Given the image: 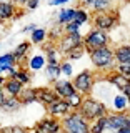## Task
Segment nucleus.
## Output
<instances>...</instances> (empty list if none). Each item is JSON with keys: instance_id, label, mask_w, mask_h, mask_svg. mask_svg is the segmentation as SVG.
Here are the masks:
<instances>
[{"instance_id": "f257e3e1", "label": "nucleus", "mask_w": 130, "mask_h": 133, "mask_svg": "<svg viewBox=\"0 0 130 133\" xmlns=\"http://www.w3.org/2000/svg\"><path fill=\"white\" fill-rule=\"evenodd\" d=\"M90 55V62L94 65L95 70L98 72H110L114 70L115 66V58H114V48L110 45H103V47H98V48H94L89 52Z\"/></svg>"}, {"instance_id": "f03ea898", "label": "nucleus", "mask_w": 130, "mask_h": 133, "mask_svg": "<svg viewBox=\"0 0 130 133\" xmlns=\"http://www.w3.org/2000/svg\"><path fill=\"white\" fill-rule=\"evenodd\" d=\"M108 107L105 102H102V100L92 97V95H87V97H83L80 107H78V113H80L83 118H87L89 122L95 118H100V116H105L108 113Z\"/></svg>"}, {"instance_id": "7ed1b4c3", "label": "nucleus", "mask_w": 130, "mask_h": 133, "mask_svg": "<svg viewBox=\"0 0 130 133\" xmlns=\"http://www.w3.org/2000/svg\"><path fill=\"white\" fill-rule=\"evenodd\" d=\"M60 125L65 133H89L90 122L83 118L78 110H72L60 120Z\"/></svg>"}, {"instance_id": "20e7f679", "label": "nucleus", "mask_w": 130, "mask_h": 133, "mask_svg": "<svg viewBox=\"0 0 130 133\" xmlns=\"http://www.w3.org/2000/svg\"><path fill=\"white\" fill-rule=\"evenodd\" d=\"M72 83H73L75 91H78L80 95H83V97L92 95L94 88H95V72H92V70H82L80 73L73 75Z\"/></svg>"}, {"instance_id": "39448f33", "label": "nucleus", "mask_w": 130, "mask_h": 133, "mask_svg": "<svg viewBox=\"0 0 130 133\" xmlns=\"http://www.w3.org/2000/svg\"><path fill=\"white\" fill-rule=\"evenodd\" d=\"M107 131H117L120 128H130V111H108L105 115Z\"/></svg>"}, {"instance_id": "423d86ee", "label": "nucleus", "mask_w": 130, "mask_h": 133, "mask_svg": "<svg viewBox=\"0 0 130 133\" xmlns=\"http://www.w3.org/2000/svg\"><path fill=\"white\" fill-rule=\"evenodd\" d=\"M110 43V37H108L107 32L103 30H90L83 37V47H85V52H90L94 48H98V47H103V45H108Z\"/></svg>"}, {"instance_id": "0eeeda50", "label": "nucleus", "mask_w": 130, "mask_h": 133, "mask_svg": "<svg viewBox=\"0 0 130 133\" xmlns=\"http://www.w3.org/2000/svg\"><path fill=\"white\" fill-rule=\"evenodd\" d=\"M117 20H119V15L115 12H98L94 17V28L108 32L110 28L115 27Z\"/></svg>"}, {"instance_id": "6e6552de", "label": "nucleus", "mask_w": 130, "mask_h": 133, "mask_svg": "<svg viewBox=\"0 0 130 133\" xmlns=\"http://www.w3.org/2000/svg\"><path fill=\"white\" fill-rule=\"evenodd\" d=\"M57 42H58V45H57L58 52H60V55H64L70 48L77 47V45H83V35L80 32H77V33H72V35H64Z\"/></svg>"}, {"instance_id": "1a4fd4ad", "label": "nucleus", "mask_w": 130, "mask_h": 133, "mask_svg": "<svg viewBox=\"0 0 130 133\" xmlns=\"http://www.w3.org/2000/svg\"><path fill=\"white\" fill-rule=\"evenodd\" d=\"M47 110H48V115L53 116V118H64L69 111H72V108H70L69 102L65 98H57L55 102H52L47 107Z\"/></svg>"}, {"instance_id": "9d476101", "label": "nucleus", "mask_w": 130, "mask_h": 133, "mask_svg": "<svg viewBox=\"0 0 130 133\" xmlns=\"http://www.w3.org/2000/svg\"><path fill=\"white\" fill-rule=\"evenodd\" d=\"M52 88L57 93L58 98H69L70 95L75 91L73 83H72V80H69V78H57V80L53 82Z\"/></svg>"}, {"instance_id": "9b49d317", "label": "nucleus", "mask_w": 130, "mask_h": 133, "mask_svg": "<svg viewBox=\"0 0 130 133\" xmlns=\"http://www.w3.org/2000/svg\"><path fill=\"white\" fill-rule=\"evenodd\" d=\"M35 128L40 133H60L62 131V125L58 118L53 116H47V118H42L39 123L35 125Z\"/></svg>"}, {"instance_id": "f8f14e48", "label": "nucleus", "mask_w": 130, "mask_h": 133, "mask_svg": "<svg viewBox=\"0 0 130 133\" xmlns=\"http://www.w3.org/2000/svg\"><path fill=\"white\" fill-rule=\"evenodd\" d=\"M105 80L110 83L115 90H119V91H122L127 85H130V78L125 77V75H122V73H119L117 70H110V72H107L105 73Z\"/></svg>"}, {"instance_id": "ddd939ff", "label": "nucleus", "mask_w": 130, "mask_h": 133, "mask_svg": "<svg viewBox=\"0 0 130 133\" xmlns=\"http://www.w3.org/2000/svg\"><path fill=\"white\" fill-rule=\"evenodd\" d=\"M58 97L53 91V88H48V87H40L37 88V102H40L42 105H50L52 102H55Z\"/></svg>"}, {"instance_id": "4468645a", "label": "nucleus", "mask_w": 130, "mask_h": 133, "mask_svg": "<svg viewBox=\"0 0 130 133\" xmlns=\"http://www.w3.org/2000/svg\"><path fill=\"white\" fill-rule=\"evenodd\" d=\"M2 88H3V91H5L7 97H18L20 91L23 90V85L20 82H17L15 78H5Z\"/></svg>"}, {"instance_id": "2eb2a0df", "label": "nucleus", "mask_w": 130, "mask_h": 133, "mask_svg": "<svg viewBox=\"0 0 130 133\" xmlns=\"http://www.w3.org/2000/svg\"><path fill=\"white\" fill-rule=\"evenodd\" d=\"M115 63H130V43L120 45L114 50Z\"/></svg>"}, {"instance_id": "dca6fc26", "label": "nucleus", "mask_w": 130, "mask_h": 133, "mask_svg": "<svg viewBox=\"0 0 130 133\" xmlns=\"http://www.w3.org/2000/svg\"><path fill=\"white\" fill-rule=\"evenodd\" d=\"M30 47H32L30 42H22V43L17 45V48L14 50V52H12V55H14L15 62H17V65H20V63H22V62L25 60L27 53L30 52Z\"/></svg>"}, {"instance_id": "f3484780", "label": "nucleus", "mask_w": 130, "mask_h": 133, "mask_svg": "<svg viewBox=\"0 0 130 133\" xmlns=\"http://www.w3.org/2000/svg\"><path fill=\"white\" fill-rule=\"evenodd\" d=\"M27 65H28V70H30V72H40V70L44 68L45 65H47V60H45V55H42V53H37V55H32L30 58H28Z\"/></svg>"}, {"instance_id": "a211bd4d", "label": "nucleus", "mask_w": 130, "mask_h": 133, "mask_svg": "<svg viewBox=\"0 0 130 133\" xmlns=\"http://www.w3.org/2000/svg\"><path fill=\"white\" fill-rule=\"evenodd\" d=\"M18 102L22 105H30V103H35L37 102V88H27L23 87V90L20 91L18 97Z\"/></svg>"}, {"instance_id": "6ab92c4d", "label": "nucleus", "mask_w": 130, "mask_h": 133, "mask_svg": "<svg viewBox=\"0 0 130 133\" xmlns=\"http://www.w3.org/2000/svg\"><path fill=\"white\" fill-rule=\"evenodd\" d=\"M15 17V5L12 2H0V23Z\"/></svg>"}, {"instance_id": "aec40b11", "label": "nucleus", "mask_w": 130, "mask_h": 133, "mask_svg": "<svg viewBox=\"0 0 130 133\" xmlns=\"http://www.w3.org/2000/svg\"><path fill=\"white\" fill-rule=\"evenodd\" d=\"M44 50H45V60H47V63H60L62 62L60 60V52H58V48L53 43L45 45Z\"/></svg>"}, {"instance_id": "412c9836", "label": "nucleus", "mask_w": 130, "mask_h": 133, "mask_svg": "<svg viewBox=\"0 0 130 133\" xmlns=\"http://www.w3.org/2000/svg\"><path fill=\"white\" fill-rule=\"evenodd\" d=\"M112 110L114 111H127L128 110V100L122 93H115L112 97Z\"/></svg>"}, {"instance_id": "4be33fe9", "label": "nucleus", "mask_w": 130, "mask_h": 133, "mask_svg": "<svg viewBox=\"0 0 130 133\" xmlns=\"http://www.w3.org/2000/svg\"><path fill=\"white\" fill-rule=\"evenodd\" d=\"M73 17H75V8H62L57 15V25L64 27L65 23L73 22Z\"/></svg>"}, {"instance_id": "5701e85b", "label": "nucleus", "mask_w": 130, "mask_h": 133, "mask_svg": "<svg viewBox=\"0 0 130 133\" xmlns=\"http://www.w3.org/2000/svg\"><path fill=\"white\" fill-rule=\"evenodd\" d=\"M20 107H22V103L18 102L17 97H5L3 103L0 105V110H3V111H17Z\"/></svg>"}, {"instance_id": "b1692460", "label": "nucleus", "mask_w": 130, "mask_h": 133, "mask_svg": "<svg viewBox=\"0 0 130 133\" xmlns=\"http://www.w3.org/2000/svg\"><path fill=\"white\" fill-rule=\"evenodd\" d=\"M107 131V123H105V116H100L90 122L89 133H105Z\"/></svg>"}, {"instance_id": "393cba45", "label": "nucleus", "mask_w": 130, "mask_h": 133, "mask_svg": "<svg viewBox=\"0 0 130 133\" xmlns=\"http://www.w3.org/2000/svg\"><path fill=\"white\" fill-rule=\"evenodd\" d=\"M30 43L35 45H44V42L47 40V30L45 28H33L30 32Z\"/></svg>"}, {"instance_id": "a878e982", "label": "nucleus", "mask_w": 130, "mask_h": 133, "mask_svg": "<svg viewBox=\"0 0 130 133\" xmlns=\"http://www.w3.org/2000/svg\"><path fill=\"white\" fill-rule=\"evenodd\" d=\"M83 53H85V47H83V45H77V47L70 48L67 53H64V60H69V62L78 60V58L83 57Z\"/></svg>"}, {"instance_id": "bb28decb", "label": "nucleus", "mask_w": 130, "mask_h": 133, "mask_svg": "<svg viewBox=\"0 0 130 133\" xmlns=\"http://www.w3.org/2000/svg\"><path fill=\"white\" fill-rule=\"evenodd\" d=\"M15 65H17V62H15L14 55H12V52H10V53H3V55H0V66H2V72H3V73H5L8 68L15 66Z\"/></svg>"}, {"instance_id": "cd10ccee", "label": "nucleus", "mask_w": 130, "mask_h": 133, "mask_svg": "<svg viewBox=\"0 0 130 133\" xmlns=\"http://www.w3.org/2000/svg\"><path fill=\"white\" fill-rule=\"evenodd\" d=\"M45 68H47V77L50 82H55L57 78H60V63H47L45 65Z\"/></svg>"}, {"instance_id": "c85d7f7f", "label": "nucleus", "mask_w": 130, "mask_h": 133, "mask_svg": "<svg viewBox=\"0 0 130 133\" xmlns=\"http://www.w3.org/2000/svg\"><path fill=\"white\" fill-rule=\"evenodd\" d=\"M110 7H112V0H94L90 5V8L95 10V14H98V12H108Z\"/></svg>"}, {"instance_id": "c756f323", "label": "nucleus", "mask_w": 130, "mask_h": 133, "mask_svg": "<svg viewBox=\"0 0 130 133\" xmlns=\"http://www.w3.org/2000/svg\"><path fill=\"white\" fill-rule=\"evenodd\" d=\"M15 80L17 82H20L23 87H27L28 83L32 82V75H30V72L28 70H23V68H17V73H15Z\"/></svg>"}, {"instance_id": "7c9ffc66", "label": "nucleus", "mask_w": 130, "mask_h": 133, "mask_svg": "<svg viewBox=\"0 0 130 133\" xmlns=\"http://www.w3.org/2000/svg\"><path fill=\"white\" fill-rule=\"evenodd\" d=\"M67 102H69V105L72 110H78V107H80V103H82V100H83V95H80L78 91H73L72 95H70L69 98H65Z\"/></svg>"}, {"instance_id": "2f4dec72", "label": "nucleus", "mask_w": 130, "mask_h": 133, "mask_svg": "<svg viewBox=\"0 0 130 133\" xmlns=\"http://www.w3.org/2000/svg\"><path fill=\"white\" fill-rule=\"evenodd\" d=\"M60 75H64V78L73 77V65H72V62H69V60L60 62Z\"/></svg>"}, {"instance_id": "473e14b6", "label": "nucleus", "mask_w": 130, "mask_h": 133, "mask_svg": "<svg viewBox=\"0 0 130 133\" xmlns=\"http://www.w3.org/2000/svg\"><path fill=\"white\" fill-rule=\"evenodd\" d=\"M73 22H77L78 25L87 23L89 22V14H87V10H83V8H75V17H73Z\"/></svg>"}, {"instance_id": "72a5a7b5", "label": "nucleus", "mask_w": 130, "mask_h": 133, "mask_svg": "<svg viewBox=\"0 0 130 133\" xmlns=\"http://www.w3.org/2000/svg\"><path fill=\"white\" fill-rule=\"evenodd\" d=\"M62 28H64V33H65V35H72V33L80 32V25H78L77 22H69V23H65Z\"/></svg>"}, {"instance_id": "f704fd0d", "label": "nucleus", "mask_w": 130, "mask_h": 133, "mask_svg": "<svg viewBox=\"0 0 130 133\" xmlns=\"http://www.w3.org/2000/svg\"><path fill=\"white\" fill-rule=\"evenodd\" d=\"M114 70H117L119 73H122V75L130 78V63H115Z\"/></svg>"}, {"instance_id": "c9c22d12", "label": "nucleus", "mask_w": 130, "mask_h": 133, "mask_svg": "<svg viewBox=\"0 0 130 133\" xmlns=\"http://www.w3.org/2000/svg\"><path fill=\"white\" fill-rule=\"evenodd\" d=\"M62 37H64V28H62L60 25H58V27H55V28L52 30V38L57 42V40H60Z\"/></svg>"}, {"instance_id": "e433bc0d", "label": "nucleus", "mask_w": 130, "mask_h": 133, "mask_svg": "<svg viewBox=\"0 0 130 133\" xmlns=\"http://www.w3.org/2000/svg\"><path fill=\"white\" fill-rule=\"evenodd\" d=\"M39 2L40 0H27V2H25V7H27L28 10H33V8L39 7Z\"/></svg>"}, {"instance_id": "4c0bfd02", "label": "nucleus", "mask_w": 130, "mask_h": 133, "mask_svg": "<svg viewBox=\"0 0 130 133\" xmlns=\"http://www.w3.org/2000/svg\"><path fill=\"white\" fill-rule=\"evenodd\" d=\"M17 68H18V65H15V66H12V68H8L7 70V77L5 78H15V73H17Z\"/></svg>"}, {"instance_id": "58836bf2", "label": "nucleus", "mask_w": 130, "mask_h": 133, "mask_svg": "<svg viewBox=\"0 0 130 133\" xmlns=\"http://www.w3.org/2000/svg\"><path fill=\"white\" fill-rule=\"evenodd\" d=\"M120 93H122L123 97L128 100V105H130V85H127V87H125V88H123L122 91H120Z\"/></svg>"}, {"instance_id": "ea45409f", "label": "nucleus", "mask_w": 130, "mask_h": 133, "mask_svg": "<svg viewBox=\"0 0 130 133\" xmlns=\"http://www.w3.org/2000/svg\"><path fill=\"white\" fill-rule=\"evenodd\" d=\"M67 2H70V0H50V5L58 7V5H64V3H67Z\"/></svg>"}, {"instance_id": "a19ab883", "label": "nucleus", "mask_w": 130, "mask_h": 133, "mask_svg": "<svg viewBox=\"0 0 130 133\" xmlns=\"http://www.w3.org/2000/svg\"><path fill=\"white\" fill-rule=\"evenodd\" d=\"M5 97H7V95H5V91H3V88L0 87V105L3 103V100H5Z\"/></svg>"}, {"instance_id": "79ce46f5", "label": "nucleus", "mask_w": 130, "mask_h": 133, "mask_svg": "<svg viewBox=\"0 0 130 133\" xmlns=\"http://www.w3.org/2000/svg\"><path fill=\"white\" fill-rule=\"evenodd\" d=\"M33 28H37V25H33V23H30V25H27V27H23V32H32Z\"/></svg>"}, {"instance_id": "37998d69", "label": "nucleus", "mask_w": 130, "mask_h": 133, "mask_svg": "<svg viewBox=\"0 0 130 133\" xmlns=\"http://www.w3.org/2000/svg\"><path fill=\"white\" fill-rule=\"evenodd\" d=\"M92 2H94V0H80V3H82L83 7H90Z\"/></svg>"}, {"instance_id": "c03bdc74", "label": "nucleus", "mask_w": 130, "mask_h": 133, "mask_svg": "<svg viewBox=\"0 0 130 133\" xmlns=\"http://www.w3.org/2000/svg\"><path fill=\"white\" fill-rule=\"evenodd\" d=\"M25 2H27V0H12L14 5H25Z\"/></svg>"}, {"instance_id": "a18cd8bd", "label": "nucleus", "mask_w": 130, "mask_h": 133, "mask_svg": "<svg viewBox=\"0 0 130 133\" xmlns=\"http://www.w3.org/2000/svg\"><path fill=\"white\" fill-rule=\"evenodd\" d=\"M114 133H130V128H120V130H117Z\"/></svg>"}, {"instance_id": "49530a36", "label": "nucleus", "mask_w": 130, "mask_h": 133, "mask_svg": "<svg viewBox=\"0 0 130 133\" xmlns=\"http://www.w3.org/2000/svg\"><path fill=\"white\" fill-rule=\"evenodd\" d=\"M3 82H5V77H3V75H2V73H0V87H2V85H3Z\"/></svg>"}, {"instance_id": "de8ad7c7", "label": "nucleus", "mask_w": 130, "mask_h": 133, "mask_svg": "<svg viewBox=\"0 0 130 133\" xmlns=\"http://www.w3.org/2000/svg\"><path fill=\"white\" fill-rule=\"evenodd\" d=\"M27 133H40L37 128H32V130H27Z\"/></svg>"}, {"instance_id": "09e8293b", "label": "nucleus", "mask_w": 130, "mask_h": 133, "mask_svg": "<svg viewBox=\"0 0 130 133\" xmlns=\"http://www.w3.org/2000/svg\"><path fill=\"white\" fill-rule=\"evenodd\" d=\"M0 73H3V72H2V66H0Z\"/></svg>"}, {"instance_id": "8fccbe9b", "label": "nucleus", "mask_w": 130, "mask_h": 133, "mask_svg": "<svg viewBox=\"0 0 130 133\" xmlns=\"http://www.w3.org/2000/svg\"><path fill=\"white\" fill-rule=\"evenodd\" d=\"M0 2H7V0H0Z\"/></svg>"}, {"instance_id": "3c124183", "label": "nucleus", "mask_w": 130, "mask_h": 133, "mask_svg": "<svg viewBox=\"0 0 130 133\" xmlns=\"http://www.w3.org/2000/svg\"><path fill=\"white\" fill-rule=\"evenodd\" d=\"M0 48H2V45H0Z\"/></svg>"}, {"instance_id": "603ef678", "label": "nucleus", "mask_w": 130, "mask_h": 133, "mask_svg": "<svg viewBox=\"0 0 130 133\" xmlns=\"http://www.w3.org/2000/svg\"><path fill=\"white\" fill-rule=\"evenodd\" d=\"M128 108H130V105H128Z\"/></svg>"}]
</instances>
